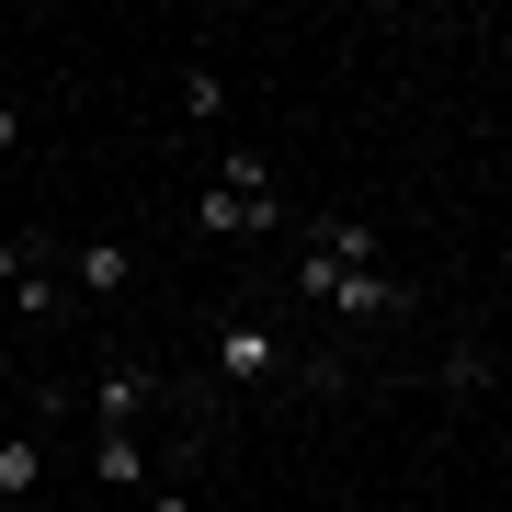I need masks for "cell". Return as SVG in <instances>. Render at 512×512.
I'll use <instances>...</instances> for the list:
<instances>
[{
  "label": "cell",
  "mask_w": 512,
  "mask_h": 512,
  "mask_svg": "<svg viewBox=\"0 0 512 512\" xmlns=\"http://www.w3.org/2000/svg\"><path fill=\"white\" fill-rule=\"evenodd\" d=\"M57 274H69V308H126V296L148 285V251L114 239V228H92L80 251H57Z\"/></svg>",
  "instance_id": "obj_4"
},
{
  "label": "cell",
  "mask_w": 512,
  "mask_h": 512,
  "mask_svg": "<svg viewBox=\"0 0 512 512\" xmlns=\"http://www.w3.org/2000/svg\"><path fill=\"white\" fill-rule=\"evenodd\" d=\"M490 342H456V353H444V387H456V399H490Z\"/></svg>",
  "instance_id": "obj_11"
},
{
  "label": "cell",
  "mask_w": 512,
  "mask_h": 512,
  "mask_svg": "<svg viewBox=\"0 0 512 512\" xmlns=\"http://www.w3.org/2000/svg\"><path fill=\"white\" fill-rule=\"evenodd\" d=\"M0 285H12V308L35 319V330L80 319V308H69V274H57V251H46L35 228H12V239H0Z\"/></svg>",
  "instance_id": "obj_5"
},
{
  "label": "cell",
  "mask_w": 512,
  "mask_h": 512,
  "mask_svg": "<svg viewBox=\"0 0 512 512\" xmlns=\"http://www.w3.org/2000/svg\"><path fill=\"white\" fill-rule=\"evenodd\" d=\"M217 183H239V194H285V183H274V160H262V148H228V160H217Z\"/></svg>",
  "instance_id": "obj_12"
},
{
  "label": "cell",
  "mask_w": 512,
  "mask_h": 512,
  "mask_svg": "<svg viewBox=\"0 0 512 512\" xmlns=\"http://www.w3.org/2000/svg\"><path fill=\"white\" fill-rule=\"evenodd\" d=\"M171 103H183V126H217V114H228V69H217V57H194Z\"/></svg>",
  "instance_id": "obj_10"
},
{
  "label": "cell",
  "mask_w": 512,
  "mask_h": 512,
  "mask_svg": "<svg viewBox=\"0 0 512 512\" xmlns=\"http://www.w3.org/2000/svg\"><path fill=\"white\" fill-rule=\"evenodd\" d=\"M183 217L205 228V239H274L285 228V194H239V183H194V205Z\"/></svg>",
  "instance_id": "obj_6"
},
{
  "label": "cell",
  "mask_w": 512,
  "mask_h": 512,
  "mask_svg": "<svg viewBox=\"0 0 512 512\" xmlns=\"http://www.w3.org/2000/svg\"><path fill=\"white\" fill-rule=\"evenodd\" d=\"M80 433H148L160 410H183V365H148V353H114L92 365V387H69Z\"/></svg>",
  "instance_id": "obj_2"
},
{
  "label": "cell",
  "mask_w": 512,
  "mask_h": 512,
  "mask_svg": "<svg viewBox=\"0 0 512 512\" xmlns=\"http://www.w3.org/2000/svg\"><path fill=\"white\" fill-rule=\"evenodd\" d=\"M285 365H296V353H285V330H274V308H262V296L217 308V330H205V421H217L228 399H262Z\"/></svg>",
  "instance_id": "obj_1"
},
{
  "label": "cell",
  "mask_w": 512,
  "mask_h": 512,
  "mask_svg": "<svg viewBox=\"0 0 512 512\" xmlns=\"http://www.w3.org/2000/svg\"><path fill=\"white\" fill-rule=\"evenodd\" d=\"M12 387H23V365H12V353H0V399H12Z\"/></svg>",
  "instance_id": "obj_15"
},
{
  "label": "cell",
  "mask_w": 512,
  "mask_h": 512,
  "mask_svg": "<svg viewBox=\"0 0 512 512\" xmlns=\"http://www.w3.org/2000/svg\"><path fill=\"white\" fill-rule=\"evenodd\" d=\"M12 148H23V114H12V103H0V160H12Z\"/></svg>",
  "instance_id": "obj_14"
},
{
  "label": "cell",
  "mask_w": 512,
  "mask_h": 512,
  "mask_svg": "<svg viewBox=\"0 0 512 512\" xmlns=\"http://www.w3.org/2000/svg\"><path fill=\"white\" fill-rule=\"evenodd\" d=\"M80 467H92V490H137V478L160 467V444L148 433H80Z\"/></svg>",
  "instance_id": "obj_8"
},
{
  "label": "cell",
  "mask_w": 512,
  "mask_h": 512,
  "mask_svg": "<svg viewBox=\"0 0 512 512\" xmlns=\"http://www.w3.org/2000/svg\"><path fill=\"white\" fill-rule=\"evenodd\" d=\"M35 490H46V433L12 421V433H0V501H35Z\"/></svg>",
  "instance_id": "obj_9"
},
{
  "label": "cell",
  "mask_w": 512,
  "mask_h": 512,
  "mask_svg": "<svg viewBox=\"0 0 512 512\" xmlns=\"http://www.w3.org/2000/svg\"><path fill=\"white\" fill-rule=\"evenodd\" d=\"M296 296H319L342 330H387V319H410V285H399V274H342V262H319V251H296Z\"/></svg>",
  "instance_id": "obj_3"
},
{
  "label": "cell",
  "mask_w": 512,
  "mask_h": 512,
  "mask_svg": "<svg viewBox=\"0 0 512 512\" xmlns=\"http://www.w3.org/2000/svg\"><path fill=\"white\" fill-rule=\"evenodd\" d=\"M296 251L342 262V274H387V228L376 217H296Z\"/></svg>",
  "instance_id": "obj_7"
},
{
  "label": "cell",
  "mask_w": 512,
  "mask_h": 512,
  "mask_svg": "<svg viewBox=\"0 0 512 512\" xmlns=\"http://www.w3.org/2000/svg\"><path fill=\"white\" fill-rule=\"evenodd\" d=\"M148 512H205V501L194 490H148Z\"/></svg>",
  "instance_id": "obj_13"
}]
</instances>
